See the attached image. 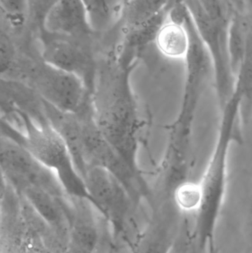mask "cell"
Here are the masks:
<instances>
[{
	"label": "cell",
	"instance_id": "6da1fadb",
	"mask_svg": "<svg viewBox=\"0 0 252 253\" xmlns=\"http://www.w3.org/2000/svg\"><path fill=\"white\" fill-rule=\"evenodd\" d=\"M133 68L123 59L96 63L92 104L101 132L129 167L142 175L137 165L142 123L130 84Z\"/></svg>",
	"mask_w": 252,
	"mask_h": 253
},
{
	"label": "cell",
	"instance_id": "7a4b0ae2",
	"mask_svg": "<svg viewBox=\"0 0 252 253\" xmlns=\"http://www.w3.org/2000/svg\"><path fill=\"white\" fill-rule=\"evenodd\" d=\"M243 93L235 86L233 94L220 109V120L214 148L200 179L201 203L194 216L192 235L198 253H214L219 218L228 185V159L232 143L241 144Z\"/></svg>",
	"mask_w": 252,
	"mask_h": 253
},
{
	"label": "cell",
	"instance_id": "3957f363",
	"mask_svg": "<svg viewBox=\"0 0 252 253\" xmlns=\"http://www.w3.org/2000/svg\"><path fill=\"white\" fill-rule=\"evenodd\" d=\"M44 102L47 119L65 140L81 176L88 168L100 167L117 177L132 199L146 193L143 176L129 167L101 132L95 120L93 104L86 105L79 112L69 113Z\"/></svg>",
	"mask_w": 252,
	"mask_h": 253
},
{
	"label": "cell",
	"instance_id": "277c9868",
	"mask_svg": "<svg viewBox=\"0 0 252 253\" xmlns=\"http://www.w3.org/2000/svg\"><path fill=\"white\" fill-rule=\"evenodd\" d=\"M13 116V124L1 120V136L25 149L56 173L71 199L87 201L94 207L84 180L77 170L65 140L51 125L38 126L24 113L12 111L1 117Z\"/></svg>",
	"mask_w": 252,
	"mask_h": 253
},
{
	"label": "cell",
	"instance_id": "5b68a950",
	"mask_svg": "<svg viewBox=\"0 0 252 253\" xmlns=\"http://www.w3.org/2000/svg\"><path fill=\"white\" fill-rule=\"evenodd\" d=\"M207 80L200 73L185 74L180 110L169 128L168 144L160 167V183L167 196H172L179 184L189 179L192 126Z\"/></svg>",
	"mask_w": 252,
	"mask_h": 253
},
{
	"label": "cell",
	"instance_id": "8992f818",
	"mask_svg": "<svg viewBox=\"0 0 252 253\" xmlns=\"http://www.w3.org/2000/svg\"><path fill=\"white\" fill-rule=\"evenodd\" d=\"M3 79L24 83L60 111L78 113L92 101V93L78 76L34 58H19Z\"/></svg>",
	"mask_w": 252,
	"mask_h": 253
},
{
	"label": "cell",
	"instance_id": "52a82bcc",
	"mask_svg": "<svg viewBox=\"0 0 252 253\" xmlns=\"http://www.w3.org/2000/svg\"><path fill=\"white\" fill-rule=\"evenodd\" d=\"M1 177L16 190L25 186L44 189L61 200L68 199L56 173L16 143L1 136Z\"/></svg>",
	"mask_w": 252,
	"mask_h": 253
},
{
	"label": "cell",
	"instance_id": "ba28073f",
	"mask_svg": "<svg viewBox=\"0 0 252 253\" xmlns=\"http://www.w3.org/2000/svg\"><path fill=\"white\" fill-rule=\"evenodd\" d=\"M190 13L213 64V75L220 110L233 94L236 79L234 75L227 45V33L212 22L198 0H182Z\"/></svg>",
	"mask_w": 252,
	"mask_h": 253
},
{
	"label": "cell",
	"instance_id": "9c48e42d",
	"mask_svg": "<svg viewBox=\"0 0 252 253\" xmlns=\"http://www.w3.org/2000/svg\"><path fill=\"white\" fill-rule=\"evenodd\" d=\"M45 33L40 53L43 60L55 68L78 76L92 93L96 62L90 51L78 40Z\"/></svg>",
	"mask_w": 252,
	"mask_h": 253
},
{
	"label": "cell",
	"instance_id": "30bf717a",
	"mask_svg": "<svg viewBox=\"0 0 252 253\" xmlns=\"http://www.w3.org/2000/svg\"><path fill=\"white\" fill-rule=\"evenodd\" d=\"M81 178L93 199L94 208L107 218L125 208L128 198H131L122 183L105 168L92 167Z\"/></svg>",
	"mask_w": 252,
	"mask_h": 253
},
{
	"label": "cell",
	"instance_id": "8fae6325",
	"mask_svg": "<svg viewBox=\"0 0 252 253\" xmlns=\"http://www.w3.org/2000/svg\"><path fill=\"white\" fill-rule=\"evenodd\" d=\"M41 24L48 34L75 40L92 31L81 0H59L47 11Z\"/></svg>",
	"mask_w": 252,
	"mask_h": 253
},
{
	"label": "cell",
	"instance_id": "7c38bea8",
	"mask_svg": "<svg viewBox=\"0 0 252 253\" xmlns=\"http://www.w3.org/2000/svg\"><path fill=\"white\" fill-rule=\"evenodd\" d=\"M0 90L1 114L20 111L38 126L50 124L44 99L29 86L14 80L1 79Z\"/></svg>",
	"mask_w": 252,
	"mask_h": 253
},
{
	"label": "cell",
	"instance_id": "4fadbf2b",
	"mask_svg": "<svg viewBox=\"0 0 252 253\" xmlns=\"http://www.w3.org/2000/svg\"><path fill=\"white\" fill-rule=\"evenodd\" d=\"M154 42L158 51L166 58L183 61L189 48V34L182 22L167 19Z\"/></svg>",
	"mask_w": 252,
	"mask_h": 253
},
{
	"label": "cell",
	"instance_id": "5bb4252c",
	"mask_svg": "<svg viewBox=\"0 0 252 253\" xmlns=\"http://www.w3.org/2000/svg\"><path fill=\"white\" fill-rule=\"evenodd\" d=\"M252 24V19L245 12L234 11L228 29L227 45L235 79L245 55Z\"/></svg>",
	"mask_w": 252,
	"mask_h": 253
},
{
	"label": "cell",
	"instance_id": "9a60e30c",
	"mask_svg": "<svg viewBox=\"0 0 252 253\" xmlns=\"http://www.w3.org/2000/svg\"><path fill=\"white\" fill-rule=\"evenodd\" d=\"M92 31H105L113 27L124 14V0H81Z\"/></svg>",
	"mask_w": 252,
	"mask_h": 253
},
{
	"label": "cell",
	"instance_id": "2e32d148",
	"mask_svg": "<svg viewBox=\"0 0 252 253\" xmlns=\"http://www.w3.org/2000/svg\"><path fill=\"white\" fill-rule=\"evenodd\" d=\"M22 195L30 207L50 225L56 226L61 219V199L44 189L35 186H25L16 190Z\"/></svg>",
	"mask_w": 252,
	"mask_h": 253
},
{
	"label": "cell",
	"instance_id": "e0dca14e",
	"mask_svg": "<svg viewBox=\"0 0 252 253\" xmlns=\"http://www.w3.org/2000/svg\"><path fill=\"white\" fill-rule=\"evenodd\" d=\"M172 4L171 0H130L124 7L123 19L127 28H131L168 10Z\"/></svg>",
	"mask_w": 252,
	"mask_h": 253
},
{
	"label": "cell",
	"instance_id": "ac0fdd59",
	"mask_svg": "<svg viewBox=\"0 0 252 253\" xmlns=\"http://www.w3.org/2000/svg\"><path fill=\"white\" fill-rule=\"evenodd\" d=\"M201 198L202 194L199 181L189 179L179 184L172 194L173 204L185 217L195 216L201 205Z\"/></svg>",
	"mask_w": 252,
	"mask_h": 253
},
{
	"label": "cell",
	"instance_id": "d6986e66",
	"mask_svg": "<svg viewBox=\"0 0 252 253\" xmlns=\"http://www.w3.org/2000/svg\"><path fill=\"white\" fill-rule=\"evenodd\" d=\"M168 10L136 26L127 28L126 43L128 47H143L152 42L167 19Z\"/></svg>",
	"mask_w": 252,
	"mask_h": 253
},
{
	"label": "cell",
	"instance_id": "ffe728a7",
	"mask_svg": "<svg viewBox=\"0 0 252 253\" xmlns=\"http://www.w3.org/2000/svg\"><path fill=\"white\" fill-rule=\"evenodd\" d=\"M98 242V234L91 224L84 221H77L71 230V243L94 253Z\"/></svg>",
	"mask_w": 252,
	"mask_h": 253
},
{
	"label": "cell",
	"instance_id": "44dd1931",
	"mask_svg": "<svg viewBox=\"0 0 252 253\" xmlns=\"http://www.w3.org/2000/svg\"><path fill=\"white\" fill-rule=\"evenodd\" d=\"M1 7L11 25L20 26L25 22L29 0H1Z\"/></svg>",
	"mask_w": 252,
	"mask_h": 253
},
{
	"label": "cell",
	"instance_id": "7402d4cb",
	"mask_svg": "<svg viewBox=\"0 0 252 253\" xmlns=\"http://www.w3.org/2000/svg\"><path fill=\"white\" fill-rule=\"evenodd\" d=\"M17 52L13 42L6 33L1 31L0 36V67L1 74L9 69L14 62Z\"/></svg>",
	"mask_w": 252,
	"mask_h": 253
},
{
	"label": "cell",
	"instance_id": "603a6c76",
	"mask_svg": "<svg viewBox=\"0 0 252 253\" xmlns=\"http://www.w3.org/2000/svg\"><path fill=\"white\" fill-rule=\"evenodd\" d=\"M170 253H197L193 235L189 227V223L185 220L180 235Z\"/></svg>",
	"mask_w": 252,
	"mask_h": 253
},
{
	"label": "cell",
	"instance_id": "cb8c5ba5",
	"mask_svg": "<svg viewBox=\"0 0 252 253\" xmlns=\"http://www.w3.org/2000/svg\"><path fill=\"white\" fill-rule=\"evenodd\" d=\"M58 1L59 0H29V9H32L36 17L42 23L47 11Z\"/></svg>",
	"mask_w": 252,
	"mask_h": 253
},
{
	"label": "cell",
	"instance_id": "d4e9b609",
	"mask_svg": "<svg viewBox=\"0 0 252 253\" xmlns=\"http://www.w3.org/2000/svg\"><path fill=\"white\" fill-rule=\"evenodd\" d=\"M247 227L249 239H250V244L252 246V201L250 208H249L248 213H247Z\"/></svg>",
	"mask_w": 252,
	"mask_h": 253
},
{
	"label": "cell",
	"instance_id": "484cf974",
	"mask_svg": "<svg viewBox=\"0 0 252 253\" xmlns=\"http://www.w3.org/2000/svg\"><path fill=\"white\" fill-rule=\"evenodd\" d=\"M67 253H93V252H90V251L83 249V248H79V247L71 243Z\"/></svg>",
	"mask_w": 252,
	"mask_h": 253
},
{
	"label": "cell",
	"instance_id": "4316f807",
	"mask_svg": "<svg viewBox=\"0 0 252 253\" xmlns=\"http://www.w3.org/2000/svg\"><path fill=\"white\" fill-rule=\"evenodd\" d=\"M229 2L234 10L244 11V0H229Z\"/></svg>",
	"mask_w": 252,
	"mask_h": 253
},
{
	"label": "cell",
	"instance_id": "83f0119b",
	"mask_svg": "<svg viewBox=\"0 0 252 253\" xmlns=\"http://www.w3.org/2000/svg\"><path fill=\"white\" fill-rule=\"evenodd\" d=\"M244 11L252 19V0H244Z\"/></svg>",
	"mask_w": 252,
	"mask_h": 253
},
{
	"label": "cell",
	"instance_id": "f1b7e54d",
	"mask_svg": "<svg viewBox=\"0 0 252 253\" xmlns=\"http://www.w3.org/2000/svg\"><path fill=\"white\" fill-rule=\"evenodd\" d=\"M130 0H124V3H125V5H126V4H127V3H128L129 1H130Z\"/></svg>",
	"mask_w": 252,
	"mask_h": 253
},
{
	"label": "cell",
	"instance_id": "f546056e",
	"mask_svg": "<svg viewBox=\"0 0 252 253\" xmlns=\"http://www.w3.org/2000/svg\"><path fill=\"white\" fill-rule=\"evenodd\" d=\"M226 1H227V2H229V4H230V2H229V0H226ZM231 6H232V5H231Z\"/></svg>",
	"mask_w": 252,
	"mask_h": 253
}]
</instances>
